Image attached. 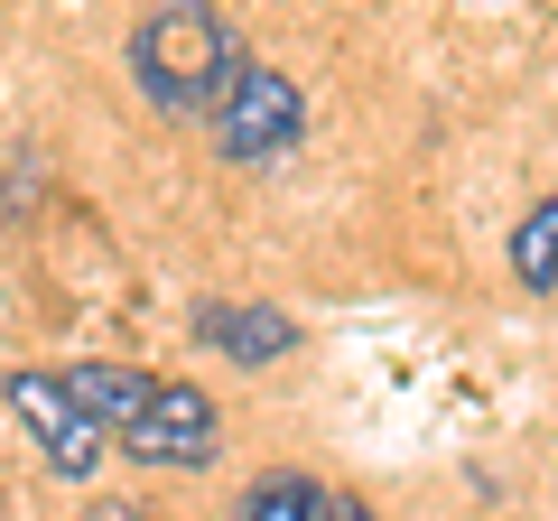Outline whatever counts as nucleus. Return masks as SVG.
I'll use <instances>...</instances> for the list:
<instances>
[{"label": "nucleus", "instance_id": "0eeeda50", "mask_svg": "<svg viewBox=\"0 0 558 521\" xmlns=\"http://www.w3.org/2000/svg\"><path fill=\"white\" fill-rule=\"evenodd\" d=\"M512 280L521 289H558V196H539L512 223Z\"/></svg>", "mask_w": 558, "mask_h": 521}, {"label": "nucleus", "instance_id": "f257e3e1", "mask_svg": "<svg viewBox=\"0 0 558 521\" xmlns=\"http://www.w3.org/2000/svg\"><path fill=\"white\" fill-rule=\"evenodd\" d=\"M233 65H242V47H233V28H223L215 0H159V10L131 28V84H140V102L168 112V121H186V112L205 121L215 94L233 84Z\"/></svg>", "mask_w": 558, "mask_h": 521}, {"label": "nucleus", "instance_id": "39448f33", "mask_svg": "<svg viewBox=\"0 0 558 521\" xmlns=\"http://www.w3.org/2000/svg\"><path fill=\"white\" fill-rule=\"evenodd\" d=\"M196 344L205 354H233V363H279V354H299V317H279L260 299H205Z\"/></svg>", "mask_w": 558, "mask_h": 521}, {"label": "nucleus", "instance_id": "1a4fd4ad", "mask_svg": "<svg viewBox=\"0 0 558 521\" xmlns=\"http://www.w3.org/2000/svg\"><path fill=\"white\" fill-rule=\"evenodd\" d=\"M10 215H28V141H10Z\"/></svg>", "mask_w": 558, "mask_h": 521}, {"label": "nucleus", "instance_id": "6e6552de", "mask_svg": "<svg viewBox=\"0 0 558 521\" xmlns=\"http://www.w3.org/2000/svg\"><path fill=\"white\" fill-rule=\"evenodd\" d=\"M233 521H326V484H307V475H260L252 494L233 502Z\"/></svg>", "mask_w": 558, "mask_h": 521}, {"label": "nucleus", "instance_id": "9d476101", "mask_svg": "<svg viewBox=\"0 0 558 521\" xmlns=\"http://www.w3.org/2000/svg\"><path fill=\"white\" fill-rule=\"evenodd\" d=\"M326 521H373V502L363 494H326Z\"/></svg>", "mask_w": 558, "mask_h": 521}, {"label": "nucleus", "instance_id": "423d86ee", "mask_svg": "<svg viewBox=\"0 0 558 521\" xmlns=\"http://www.w3.org/2000/svg\"><path fill=\"white\" fill-rule=\"evenodd\" d=\"M65 391H75V401H84V410H94V420L121 438V428L149 410V391H159V381L131 373V363H65Z\"/></svg>", "mask_w": 558, "mask_h": 521}, {"label": "nucleus", "instance_id": "20e7f679", "mask_svg": "<svg viewBox=\"0 0 558 521\" xmlns=\"http://www.w3.org/2000/svg\"><path fill=\"white\" fill-rule=\"evenodd\" d=\"M215 391H196V381H159L149 391V410H140L131 428H121V457L140 465H205L215 457Z\"/></svg>", "mask_w": 558, "mask_h": 521}, {"label": "nucleus", "instance_id": "7ed1b4c3", "mask_svg": "<svg viewBox=\"0 0 558 521\" xmlns=\"http://www.w3.org/2000/svg\"><path fill=\"white\" fill-rule=\"evenodd\" d=\"M10 420L38 438L47 475H65V484L94 475V465H102V438H112V428H102L94 410L65 391V373H38V363H20V373H10Z\"/></svg>", "mask_w": 558, "mask_h": 521}, {"label": "nucleus", "instance_id": "f03ea898", "mask_svg": "<svg viewBox=\"0 0 558 521\" xmlns=\"http://www.w3.org/2000/svg\"><path fill=\"white\" fill-rule=\"evenodd\" d=\"M205 131H215V149H223L233 168L289 159V149H299V131H307V94L279 75V65L242 57V65H233V84L215 94V112H205Z\"/></svg>", "mask_w": 558, "mask_h": 521}]
</instances>
